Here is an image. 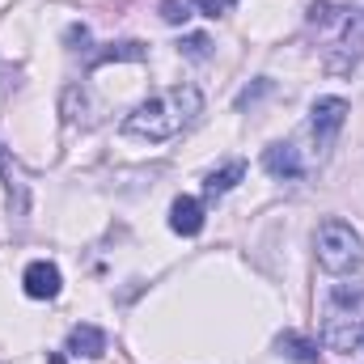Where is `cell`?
<instances>
[{
  "instance_id": "cell-1",
  "label": "cell",
  "mask_w": 364,
  "mask_h": 364,
  "mask_svg": "<svg viewBox=\"0 0 364 364\" xmlns=\"http://www.w3.org/2000/svg\"><path fill=\"white\" fill-rule=\"evenodd\" d=\"M309 30L318 34V51L326 73H352L364 60V13L335 4V0H314L309 4Z\"/></svg>"
},
{
  "instance_id": "cell-2",
  "label": "cell",
  "mask_w": 364,
  "mask_h": 364,
  "mask_svg": "<svg viewBox=\"0 0 364 364\" xmlns=\"http://www.w3.org/2000/svg\"><path fill=\"white\" fill-rule=\"evenodd\" d=\"M203 114V97L195 85H174V90L153 93L149 102H140L127 119H123V136L132 140H174L178 132H186L195 119Z\"/></svg>"
},
{
  "instance_id": "cell-3",
  "label": "cell",
  "mask_w": 364,
  "mask_h": 364,
  "mask_svg": "<svg viewBox=\"0 0 364 364\" xmlns=\"http://www.w3.org/2000/svg\"><path fill=\"white\" fill-rule=\"evenodd\" d=\"M314 250H318V267H322V272H331V275H352L364 263L360 233H356L348 220H339V216H331V220H322V225H318Z\"/></svg>"
},
{
  "instance_id": "cell-4",
  "label": "cell",
  "mask_w": 364,
  "mask_h": 364,
  "mask_svg": "<svg viewBox=\"0 0 364 364\" xmlns=\"http://www.w3.org/2000/svg\"><path fill=\"white\" fill-rule=\"evenodd\" d=\"M322 343L335 352H348L360 343V288L335 284L326 296V322H322Z\"/></svg>"
},
{
  "instance_id": "cell-5",
  "label": "cell",
  "mask_w": 364,
  "mask_h": 364,
  "mask_svg": "<svg viewBox=\"0 0 364 364\" xmlns=\"http://www.w3.org/2000/svg\"><path fill=\"white\" fill-rule=\"evenodd\" d=\"M348 114H352V106H348L343 97H318V102L309 106V132H314L318 149H331V140H335V132L348 123Z\"/></svg>"
},
{
  "instance_id": "cell-6",
  "label": "cell",
  "mask_w": 364,
  "mask_h": 364,
  "mask_svg": "<svg viewBox=\"0 0 364 364\" xmlns=\"http://www.w3.org/2000/svg\"><path fill=\"white\" fill-rule=\"evenodd\" d=\"M263 170H267L272 178H284V182L301 178V174H305L301 149H296V144H272V149L263 153Z\"/></svg>"
},
{
  "instance_id": "cell-7",
  "label": "cell",
  "mask_w": 364,
  "mask_h": 364,
  "mask_svg": "<svg viewBox=\"0 0 364 364\" xmlns=\"http://www.w3.org/2000/svg\"><path fill=\"white\" fill-rule=\"evenodd\" d=\"M21 284H26V296L51 301V296H60V267L55 263H30L26 275H21Z\"/></svg>"
},
{
  "instance_id": "cell-8",
  "label": "cell",
  "mask_w": 364,
  "mask_h": 364,
  "mask_svg": "<svg viewBox=\"0 0 364 364\" xmlns=\"http://www.w3.org/2000/svg\"><path fill=\"white\" fill-rule=\"evenodd\" d=\"M170 229L182 233V237H195V233L203 229V203L191 199V195H178V199L170 203Z\"/></svg>"
},
{
  "instance_id": "cell-9",
  "label": "cell",
  "mask_w": 364,
  "mask_h": 364,
  "mask_svg": "<svg viewBox=\"0 0 364 364\" xmlns=\"http://www.w3.org/2000/svg\"><path fill=\"white\" fill-rule=\"evenodd\" d=\"M68 352H73V356H85V360H97V356L106 352V335H102L97 326H73Z\"/></svg>"
},
{
  "instance_id": "cell-10",
  "label": "cell",
  "mask_w": 364,
  "mask_h": 364,
  "mask_svg": "<svg viewBox=\"0 0 364 364\" xmlns=\"http://www.w3.org/2000/svg\"><path fill=\"white\" fill-rule=\"evenodd\" d=\"M242 178H246V166H242V161H229L225 170H212L203 186H208V195H225V191H233Z\"/></svg>"
},
{
  "instance_id": "cell-11",
  "label": "cell",
  "mask_w": 364,
  "mask_h": 364,
  "mask_svg": "<svg viewBox=\"0 0 364 364\" xmlns=\"http://www.w3.org/2000/svg\"><path fill=\"white\" fill-rule=\"evenodd\" d=\"M279 352L301 364H318V348L309 339H301V335H279Z\"/></svg>"
},
{
  "instance_id": "cell-12",
  "label": "cell",
  "mask_w": 364,
  "mask_h": 364,
  "mask_svg": "<svg viewBox=\"0 0 364 364\" xmlns=\"http://www.w3.org/2000/svg\"><path fill=\"white\" fill-rule=\"evenodd\" d=\"M0 178H4V186H9V199L17 203V212L26 208V186H21V178H17V170H13V157L4 153V144H0Z\"/></svg>"
},
{
  "instance_id": "cell-13",
  "label": "cell",
  "mask_w": 364,
  "mask_h": 364,
  "mask_svg": "<svg viewBox=\"0 0 364 364\" xmlns=\"http://www.w3.org/2000/svg\"><path fill=\"white\" fill-rule=\"evenodd\" d=\"M106 60H144V43H114V47L102 51L93 64H106Z\"/></svg>"
},
{
  "instance_id": "cell-14",
  "label": "cell",
  "mask_w": 364,
  "mask_h": 364,
  "mask_svg": "<svg viewBox=\"0 0 364 364\" xmlns=\"http://www.w3.org/2000/svg\"><path fill=\"white\" fill-rule=\"evenodd\" d=\"M182 55L186 60H208L212 55V43L203 34H191V38H182Z\"/></svg>"
},
{
  "instance_id": "cell-15",
  "label": "cell",
  "mask_w": 364,
  "mask_h": 364,
  "mask_svg": "<svg viewBox=\"0 0 364 364\" xmlns=\"http://www.w3.org/2000/svg\"><path fill=\"white\" fill-rule=\"evenodd\" d=\"M191 17V4H182V0H161V21H170V26H182Z\"/></svg>"
},
{
  "instance_id": "cell-16",
  "label": "cell",
  "mask_w": 364,
  "mask_h": 364,
  "mask_svg": "<svg viewBox=\"0 0 364 364\" xmlns=\"http://www.w3.org/2000/svg\"><path fill=\"white\" fill-rule=\"evenodd\" d=\"M233 4H237V0H191V9H203L208 17H225Z\"/></svg>"
},
{
  "instance_id": "cell-17",
  "label": "cell",
  "mask_w": 364,
  "mask_h": 364,
  "mask_svg": "<svg viewBox=\"0 0 364 364\" xmlns=\"http://www.w3.org/2000/svg\"><path fill=\"white\" fill-rule=\"evenodd\" d=\"M360 343H364V335H360Z\"/></svg>"
}]
</instances>
